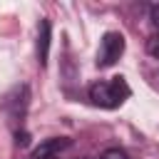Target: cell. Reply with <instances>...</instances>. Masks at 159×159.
Masks as SVG:
<instances>
[{
    "mask_svg": "<svg viewBox=\"0 0 159 159\" xmlns=\"http://www.w3.org/2000/svg\"><path fill=\"white\" fill-rule=\"evenodd\" d=\"M129 97V87L124 82V77H112V80H99L89 87V99L97 107L104 109H114L119 107L124 99Z\"/></svg>",
    "mask_w": 159,
    "mask_h": 159,
    "instance_id": "cell-1",
    "label": "cell"
},
{
    "mask_svg": "<svg viewBox=\"0 0 159 159\" xmlns=\"http://www.w3.org/2000/svg\"><path fill=\"white\" fill-rule=\"evenodd\" d=\"M27 104H30V89H27V84H15L5 94V99L0 102L2 112L7 114V119L12 124H22V119L27 114Z\"/></svg>",
    "mask_w": 159,
    "mask_h": 159,
    "instance_id": "cell-2",
    "label": "cell"
},
{
    "mask_svg": "<svg viewBox=\"0 0 159 159\" xmlns=\"http://www.w3.org/2000/svg\"><path fill=\"white\" fill-rule=\"evenodd\" d=\"M124 52V37L119 32H104L97 50V67H112Z\"/></svg>",
    "mask_w": 159,
    "mask_h": 159,
    "instance_id": "cell-3",
    "label": "cell"
},
{
    "mask_svg": "<svg viewBox=\"0 0 159 159\" xmlns=\"http://www.w3.org/2000/svg\"><path fill=\"white\" fill-rule=\"evenodd\" d=\"M70 147V139H45L40 147H35V152H32V159H57L60 157V152L62 149H67Z\"/></svg>",
    "mask_w": 159,
    "mask_h": 159,
    "instance_id": "cell-4",
    "label": "cell"
},
{
    "mask_svg": "<svg viewBox=\"0 0 159 159\" xmlns=\"http://www.w3.org/2000/svg\"><path fill=\"white\" fill-rule=\"evenodd\" d=\"M47 55H50V22L40 20V25H37V62L42 67L47 65Z\"/></svg>",
    "mask_w": 159,
    "mask_h": 159,
    "instance_id": "cell-5",
    "label": "cell"
},
{
    "mask_svg": "<svg viewBox=\"0 0 159 159\" xmlns=\"http://www.w3.org/2000/svg\"><path fill=\"white\" fill-rule=\"evenodd\" d=\"M99 159H129V154L124 152V149H107V152H102V157Z\"/></svg>",
    "mask_w": 159,
    "mask_h": 159,
    "instance_id": "cell-6",
    "label": "cell"
},
{
    "mask_svg": "<svg viewBox=\"0 0 159 159\" xmlns=\"http://www.w3.org/2000/svg\"><path fill=\"white\" fill-rule=\"evenodd\" d=\"M147 52H149L152 57H157V60H159V32H157V35H152V37L147 40Z\"/></svg>",
    "mask_w": 159,
    "mask_h": 159,
    "instance_id": "cell-7",
    "label": "cell"
},
{
    "mask_svg": "<svg viewBox=\"0 0 159 159\" xmlns=\"http://www.w3.org/2000/svg\"><path fill=\"white\" fill-rule=\"evenodd\" d=\"M152 22L154 27H159V5H152Z\"/></svg>",
    "mask_w": 159,
    "mask_h": 159,
    "instance_id": "cell-8",
    "label": "cell"
}]
</instances>
